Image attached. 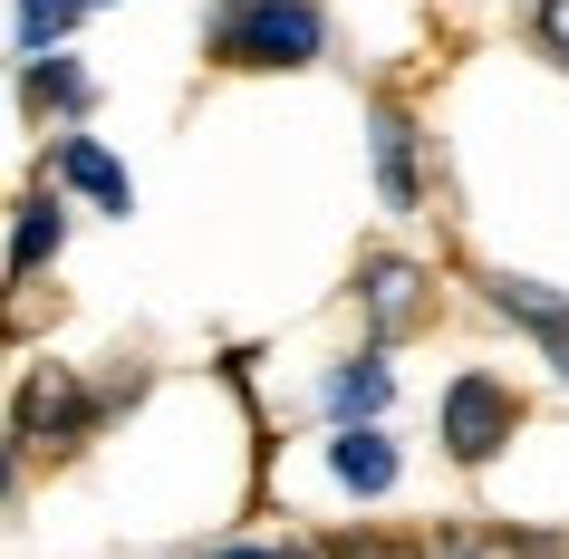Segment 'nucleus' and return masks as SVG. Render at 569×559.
<instances>
[{"mask_svg": "<svg viewBox=\"0 0 569 559\" xmlns=\"http://www.w3.org/2000/svg\"><path fill=\"white\" fill-rule=\"evenodd\" d=\"M492 309L521 319L531 338H550V357H560V377H569V299H550L540 280H492Z\"/></svg>", "mask_w": 569, "mask_h": 559, "instance_id": "obj_3", "label": "nucleus"}, {"mask_svg": "<svg viewBox=\"0 0 569 559\" xmlns=\"http://www.w3.org/2000/svg\"><path fill=\"white\" fill-rule=\"evenodd\" d=\"M511 425H521L511 386H492V377H453L445 386V443H453V463H492V453L511 443Z\"/></svg>", "mask_w": 569, "mask_h": 559, "instance_id": "obj_2", "label": "nucleus"}, {"mask_svg": "<svg viewBox=\"0 0 569 559\" xmlns=\"http://www.w3.org/2000/svg\"><path fill=\"white\" fill-rule=\"evenodd\" d=\"M329 463H338L348 492H387V482H396V443H387V435H338Z\"/></svg>", "mask_w": 569, "mask_h": 559, "instance_id": "obj_5", "label": "nucleus"}, {"mask_svg": "<svg viewBox=\"0 0 569 559\" xmlns=\"http://www.w3.org/2000/svg\"><path fill=\"white\" fill-rule=\"evenodd\" d=\"M377 319H387V328L406 319V270H377Z\"/></svg>", "mask_w": 569, "mask_h": 559, "instance_id": "obj_9", "label": "nucleus"}, {"mask_svg": "<svg viewBox=\"0 0 569 559\" xmlns=\"http://www.w3.org/2000/svg\"><path fill=\"white\" fill-rule=\"evenodd\" d=\"M329 396H338V415H377V406H387V367H377V357H358Z\"/></svg>", "mask_w": 569, "mask_h": 559, "instance_id": "obj_8", "label": "nucleus"}, {"mask_svg": "<svg viewBox=\"0 0 569 559\" xmlns=\"http://www.w3.org/2000/svg\"><path fill=\"white\" fill-rule=\"evenodd\" d=\"M49 251H59V203L30 193V203H20V232H10V270H39Z\"/></svg>", "mask_w": 569, "mask_h": 559, "instance_id": "obj_6", "label": "nucleus"}, {"mask_svg": "<svg viewBox=\"0 0 569 559\" xmlns=\"http://www.w3.org/2000/svg\"><path fill=\"white\" fill-rule=\"evenodd\" d=\"M377 174L396 203H416V164H406V117H377Z\"/></svg>", "mask_w": 569, "mask_h": 559, "instance_id": "obj_7", "label": "nucleus"}, {"mask_svg": "<svg viewBox=\"0 0 569 559\" xmlns=\"http://www.w3.org/2000/svg\"><path fill=\"white\" fill-rule=\"evenodd\" d=\"M212 49L232 68H300V59H319V10L309 0H232Z\"/></svg>", "mask_w": 569, "mask_h": 559, "instance_id": "obj_1", "label": "nucleus"}, {"mask_svg": "<svg viewBox=\"0 0 569 559\" xmlns=\"http://www.w3.org/2000/svg\"><path fill=\"white\" fill-rule=\"evenodd\" d=\"M59 174L78 183V193H97L107 212H126V203H136V183H126V164H117L107 146H88V136H59Z\"/></svg>", "mask_w": 569, "mask_h": 559, "instance_id": "obj_4", "label": "nucleus"}]
</instances>
